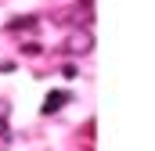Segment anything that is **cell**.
I'll return each mask as SVG.
<instances>
[{
    "mask_svg": "<svg viewBox=\"0 0 155 151\" xmlns=\"http://www.w3.org/2000/svg\"><path fill=\"white\" fill-rule=\"evenodd\" d=\"M65 54H72V58H79V54H90L94 50V33L87 29V25H76L69 36H65V47H61Z\"/></svg>",
    "mask_w": 155,
    "mask_h": 151,
    "instance_id": "1",
    "label": "cell"
},
{
    "mask_svg": "<svg viewBox=\"0 0 155 151\" xmlns=\"http://www.w3.org/2000/svg\"><path fill=\"white\" fill-rule=\"evenodd\" d=\"M36 25H40L36 14H15V18L7 22V29H11V33H33Z\"/></svg>",
    "mask_w": 155,
    "mask_h": 151,
    "instance_id": "2",
    "label": "cell"
},
{
    "mask_svg": "<svg viewBox=\"0 0 155 151\" xmlns=\"http://www.w3.org/2000/svg\"><path fill=\"white\" fill-rule=\"evenodd\" d=\"M61 104H69V94H65V90H54V94H47V101H43V115H54Z\"/></svg>",
    "mask_w": 155,
    "mask_h": 151,
    "instance_id": "3",
    "label": "cell"
},
{
    "mask_svg": "<svg viewBox=\"0 0 155 151\" xmlns=\"http://www.w3.org/2000/svg\"><path fill=\"white\" fill-rule=\"evenodd\" d=\"M22 54H29V58H36V54H40V47H36V43H25V47H22Z\"/></svg>",
    "mask_w": 155,
    "mask_h": 151,
    "instance_id": "4",
    "label": "cell"
},
{
    "mask_svg": "<svg viewBox=\"0 0 155 151\" xmlns=\"http://www.w3.org/2000/svg\"><path fill=\"white\" fill-rule=\"evenodd\" d=\"M0 119H7V101H0Z\"/></svg>",
    "mask_w": 155,
    "mask_h": 151,
    "instance_id": "5",
    "label": "cell"
},
{
    "mask_svg": "<svg viewBox=\"0 0 155 151\" xmlns=\"http://www.w3.org/2000/svg\"><path fill=\"white\" fill-rule=\"evenodd\" d=\"M4 148H7V140H4V137H0V151H4Z\"/></svg>",
    "mask_w": 155,
    "mask_h": 151,
    "instance_id": "6",
    "label": "cell"
}]
</instances>
